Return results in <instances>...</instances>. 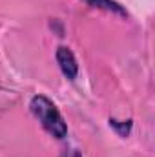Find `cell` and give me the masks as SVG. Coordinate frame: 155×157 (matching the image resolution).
Returning <instances> with one entry per match:
<instances>
[{"mask_svg": "<svg viewBox=\"0 0 155 157\" xmlns=\"http://www.w3.org/2000/svg\"><path fill=\"white\" fill-rule=\"evenodd\" d=\"M55 57H57L59 68H60V71L64 73V77L71 78V80L77 77V73H78V64H77V59H75L73 51H71L70 48H66V46H60V48L57 49Z\"/></svg>", "mask_w": 155, "mask_h": 157, "instance_id": "7a4b0ae2", "label": "cell"}, {"mask_svg": "<svg viewBox=\"0 0 155 157\" xmlns=\"http://www.w3.org/2000/svg\"><path fill=\"white\" fill-rule=\"evenodd\" d=\"M86 2L91 4V6H95V7H104L108 11H113V13H119V15L126 17V11L120 7V4H117L113 0H86Z\"/></svg>", "mask_w": 155, "mask_h": 157, "instance_id": "3957f363", "label": "cell"}, {"mask_svg": "<svg viewBox=\"0 0 155 157\" xmlns=\"http://www.w3.org/2000/svg\"><path fill=\"white\" fill-rule=\"evenodd\" d=\"M110 126L115 130L119 135L126 137L131 130V121H126V122H120V121H115V119H110Z\"/></svg>", "mask_w": 155, "mask_h": 157, "instance_id": "277c9868", "label": "cell"}, {"mask_svg": "<svg viewBox=\"0 0 155 157\" xmlns=\"http://www.w3.org/2000/svg\"><path fill=\"white\" fill-rule=\"evenodd\" d=\"M29 110L39 119L42 128L47 133H51L53 137L64 139L68 135V124L64 122V117L60 115L55 102L51 99H47L46 95H35L31 99V102H29Z\"/></svg>", "mask_w": 155, "mask_h": 157, "instance_id": "6da1fadb", "label": "cell"}]
</instances>
